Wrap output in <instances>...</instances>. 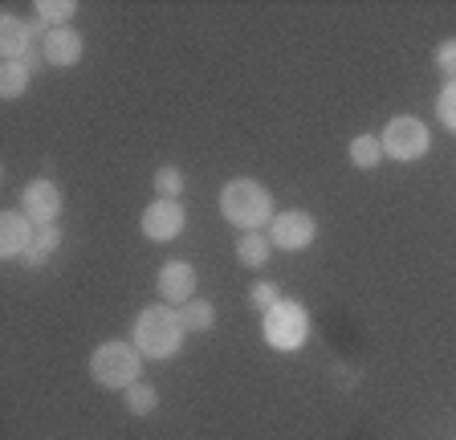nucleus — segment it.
Segmentation results:
<instances>
[{"instance_id":"f257e3e1","label":"nucleus","mask_w":456,"mask_h":440,"mask_svg":"<svg viewBox=\"0 0 456 440\" xmlns=\"http://www.w3.org/2000/svg\"><path fill=\"white\" fill-rule=\"evenodd\" d=\"M220 212H224L228 224H237V229H245V232H261L265 224H273V216H277L269 188L248 180V175L224 183V191H220Z\"/></svg>"},{"instance_id":"f03ea898","label":"nucleus","mask_w":456,"mask_h":440,"mask_svg":"<svg viewBox=\"0 0 456 440\" xmlns=\"http://www.w3.org/2000/svg\"><path fill=\"white\" fill-rule=\"evenodd\" d=\"M183 335H188L183 318L171 306H142L134 318V346H139L142 359H155V363H167L183 346Z\"/></svg>"},{"instance_id":"7ed1b4c3","label":"nucleus","mask_w":456,"mask_h":440,"mask_svg":"<svg viewBox=\"0 0 456 440\" xmlns=\"http://www.w3.org/2000/svg\"><path fill=\"white\" fill-rule=\"evenodd\" d=\"M90 375H94V383L110 387V392H126V387H134V383H139V375H142L139 346H131V343H102L94 354H90Z\"/></svg>"},{"instance_id":"20e7f679","label":"nucleus","mask_w":456,"mask_h":440,"mask_svg":"<svg viewBox=\"0 0 456 440\" xmlns=\"http://www.w3.org/2000/svg\"><path fill=\"white\" fill-rule=\"evenodd\" d=\"M261 335L281 354L302 351L305 338H310V314H305L302 302H285L281 297V302H277L273 310H265V318H261Z\"/></svg>"},{"instance_id":"39448f33","label":"nucleus","mask_w":456,"mask_h":440,"mask_svg":"<svg viewBox=\"0 0 456 440\" xmlns=\"http://www.w3.org/2000/svg\"><path fill=\"white\" fill-rule=\"evenodd\" d=\"M383 143V155L395 163H416L432 151V131L419 123L416 115H395L379 134Z\"/></svg>"},{"instance_id":"423d86ee","label":"nucleus","mask_w":456,"mask_h":440,"mask_svg":"<svg viewBox=\"0 0 456 440\" xmlns=\"http://www.w3.org/2000/svg\"><path fill=\"white\" fill-rule=\"evenodd\" d=\"M318 237V220L302 208H289V212H277L273 224H269V245L285 253H302L314 245Z\"/></svg>"},{"instance_id":"0eeeda50","label":"nucleus","mask_w":456,"mask_h":440,"mask_svg":"<svg viewBox=\"0 0 456 440\" xmlns=\"http://www.w3.org/2000/svg\"><path fill=\"white\" fill-rule=\"evenodd\" d=\"M20 212L33 224H57V216H61V188L53 180H28L20 188Z\"/></svg>"},{"instance_id":"6e6552de","label":"nucleus","mask_w":456,"mask_h":440,"mask_svg":"<svg viewBox=\"0 0 456 440\" xmlns=\"http://www.w3.org/2000/svg\"><path fill=\"white\" fill-rule=\"evenodd\" d=\"M183 224H188V216H183L180 200H155L151 208L142 212V237L159 240V245H167V240L180 237Z\"/></svg>"},{"instance_id":"1a4fd4ad","label":"nucleus","mask_w":456,"mask_h":440,"mask_svg":"<svg viewBox=\"0 0 456 440\" xmlns=\"http://www.w3.org/2000/svg\"><path fill=\"white\" fill-rule=\"evenodd\" d=\"M37 237V224L25 216V212H0V257L4 261H20L25 249Z\"/></svg>"},{"instance_id":"9d476101","label":"nucleus","mask_w":456,"mask_h":440,"mask_svg":"<svg viewBox=\"0 0 456 440\" xmlns=\"http://www.w3.org/2000/svg\"><path fill=\"white\" fill-rule=\"evenodd\" d=\"M159 294L167 306H188L191 294H196V269L188 265V261H167V265L159 269Z\"/></svg>"},{"instance_id":"9b49d317","label":"nucleus","mask_w":456,"mask_h":440,"mask_svg":"<svg viewBox=\"0 0 456 440\" xmlns=\"http://www.w3.org/2000/svg\"><path fill=\"white\" fill-rule=\"evenodd\" d=\"M41 58L57 69L77 66V61H82V33H77L74 25H66V29H49L45 37H41Z\"/></svg>"},{"instance_id":"f8f14e48","label":"nucleus","mask_w":456,"mask_h":440,"mask_svg":"<svg viewBox=\"0 0 456 440\" xmlns=\"http://www.w3.org/2000/svg\"><path fill=\"white\" fill-rule=\"evenodd\" d=\"M33 37H37V29H33L28 20L12 17V12L0 17V53H4V61H28L33 58Z\"/></svg>"},{"instance_id":"ddd939ff","label":"nucleus","mask_w":456,"mask_h":440,"mask_svg":"<svg viewBox=\"0 0 456 440\" xmlns=\"http://www.w3.org/2000/svg\"><path fill=\"white\" fill-rule=\"evenodd\" d=\"M74 12H77L74 0H37V25H33V29H37L41 37H45L49 29H66Z\"/></svg>"},{"instance_id":"4468645a","label":"nucleus","mask_w":456,"mask_h":440,"mask_svg":"<svg viewBox=\"0 0 456 440\" xmlns=\"http://www.w3.org/2000/svg\"><path fill=\"white\" fill-rule=\"evenodd\" d=\"M269 253H273V245L265 240V232H245V237L237 240V261L245 269H265Z\"/></svg>"},{"instance_id":"2eb2a0df","label":"nucleus","mask_w":456,"mask_h":440,"mask_svg":"<svg viewBox=\"0 0 456 440\" xmlns=\"http://www.w3.org/2000/svg\"><path fill=\"white\" fill-rule=\"evenodd\" d=\"M28 82H33V66H28V61H4V66H0V94L9 98V102L25 94Z\"/></svg>"},{"instance_id":"dca6fc26","label":"nucleus","mask_w":456,"mask_h":440,"mask_svg":"<svg viewBox=\"0 0 456 440\" xmlns=\"http://www.w3.org/2000/svg\"><path fill=\"white\" fill-rule=\"evenodd\" d=\"M180 318H183V330H212V322H216V306H212L208 297H191L188 306L180 310Z\"/></svg>"},{"instance_id":"f3484780","label":"nucleus","mask_w":456,"mask_h":440,"mask_svg":"<svg viewBox=\"0 0 456 440\" xmlns=\"http://www.w3.org/2000/svg\"><path fill=\"white\" fill-rule=\"evenodd\" d=\"M379 159H383V143L375 139V134H359V139H351V163L359 167V172L379 167Z\"/></svg>"},{"instance_id":"a211bd4d","label":"nucleus","mask_w":456,"mask_h":440,"mask_svg":"<svg viewBox=\"0 0 456 440\" xmlns=\"http://www.w3.org/2000/svg\"><path fill=\"white\" fill-rule=\"evenodd\" d=\"M126 408L134 411V416H151L155 408H159V392H155L151 383H134V387H126Z\"/></svg>"},{"instance_id":"6ab92c4d","label":"nucleus","mask_w":456,"mask_h":440,"mask_svg":"<svg viewBox=\"0 0 456 440\" xmlns=\"http://www.w3.org/2000/svg\"><path fill=\"white\" fill-rule=\"evenodd\" d=\"M155 191H159V200H180V191H183L180 167H159L155 172Z\"/></svg>"},{"instance_id":"aec40b11","label":"nucleus","mask_w":456,"mask_h":440,"mask_svg":"<svg viewBox=\"0 0 456 440\" xmlns=\"http://www.w3.org/2000/svg\"><path fill=\"white\" fill-rule=\"evenodd\" d=\"M436 118L444 123V131L456 134V82H444V90L436 94Z\"/></svg>"},{"instance_id":"412c9836","label":"nucleus","mask_w":456,"mask_h":440,"mask_svg":"<svg viewBox=\"0 0 456 440\" xmlns=\"http://www.w3.org/2000/svg\"><path fill=\"white\" fill-rule=\"evenodd\" d=\"M436 69L448 77V82H456V37H448L436 45Z\"/></svg>"},{"instance_id":"4be33fe9","label":"nucleus","mask_w":456,"mask_h":440,"mask_svg":"<svg viewBox=\"0 0 456 440\" xmlns=\"http://www.w3.org/2000/svg\"><path fill=\"white\" fill-rule=\"evenodd\" d=\"M248 297H253V306L265 314V310H273L277 302H281V294H277V286H269V281H256L253 289H248Z\"/></svg>"},{"instance_id":"5701e85b","label":"nucleus","mask_w":456,"mask_h":440,"mask_svg":"<svg viewBox=\"0 0 456 440\" xmlns=\"http://www.w3.org/2000/svg\"><path fill=\"white\" fill-rule=\"evenodd\" d=\"M33 245H37L41 253H49V257H53L57 245H61V224H37V237H33Z\"/></svg>"},{"instance_id":"b1692460","label":"nucleus","mask_w":456,"mask_h":440,"mask_svg":"<svg viewBox=\"0 0 456 440\" xmlns=\"http://www.w3.org/2000/svg\"><path fill=\"white\" fill-rule=\"evenodd\" d=\"M20 261H25L28 269H41V265H45V261H49V253H41L37 245H28V249H25V257H20Z\"/></svg>"}]
</instances>
